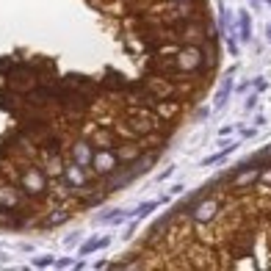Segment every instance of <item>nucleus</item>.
I'll list each match as a JSON object with an SVG mask.
<instances>
[{"instance_id": "1", "label": "nucleus", "mask_w": 271, "mask_h": 271, "mask_svg": "<svg viewBox=\"0 0 271 271\" xmlns=\"http://www.w3.org/2000/svg\"><path fill=\"white\" fill-rule=\"evenodd\" d=\"M238 25H241V42H252V19H249V11H238Z\"/></svg>"}, {"instance_id": "5", "label": "nucleus", "mask_w": 271, "mask_h": 271, "mask_svg": "<svg viewBox=\"0 0 271 271\" xmlns=\"http://www.w3.org/2000/svg\"><path fill=\"white\" fill-rule=\"evenodd\" d=\"M266 36H268V42H271V22H268V28H266Z\"/></svg>"}, {"instance_id": "3", "label": "nucleus", "mask_w": 271, "mask_h": 271, "mask_svg": "<svg viewBox=\"0 0 271 271\" xmlns=\"http://www.w3.org/2000/svg\"><path fill=\"white\" fill-rule=\"evenodd\" d=\"M255 105H257V97H255V94H252V97H246V111H252Z\"/></svg>"}, {"instance_id": "6", "label": "nucleus", "mask_w": 271, "mask_h": 271, "mask_svg": "<svg viewBox=\"0 0 271 271\" xmlns=\"http://www.w3.org/2000/svg\"><path fill=\"white\" fill-rule=\"evenodd\" d=\"M266 3H268V6H271V0H266Z\"/></svg>"}, {"instance_id": "2", "label": "nucleus", "mask_w": 271, "mask_h": 271, "mask_svg": "<svg viewBox=\"0 0 271 271\" xmlns=\"http://www.w3.org/2000/svg\"><path fill=\"white\" fill-rule=\"evenodd\" d=\"M260 191H271V164L260 169V174H257V183H255Z\"/></svg>"}, {"instance_id": "4", "label": "nucleus", "mask_w": 271, "mask_h": 271, "mask_svg": "<svg viewBox=\"0 0 271 271\" xmlns=\"http://www.w3.org/2000/svg\"><path fill=\"white\" fill-rule=\"evenodd\" d=\"M266 86H268V83H266V80H263V78H257V80H255V89H257V92H263V89H266Z\"/></svg>"}]
</instances>
